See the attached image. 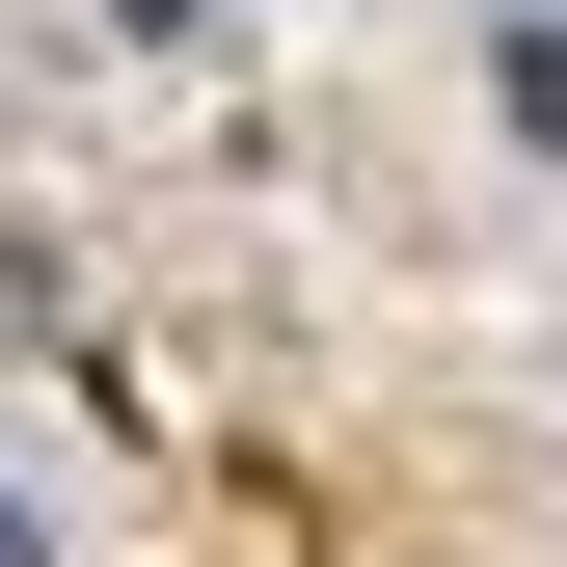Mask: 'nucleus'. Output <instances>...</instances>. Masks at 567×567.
<instances>
[{
    "label": "nucleus",
    "instance_id": "1",
    "mask_svg": "<svg viewBox=\"0 0 567 567\" xmlns=\"http://www.w3.org/2000/svg\"><path fill=\"white\" fill-rule=\"evenodd\" d=\"M0 567H28V514H0Z\"/></svg>",
    "mask_w": 567,
    "mask_h": 567
}]
</instances>
